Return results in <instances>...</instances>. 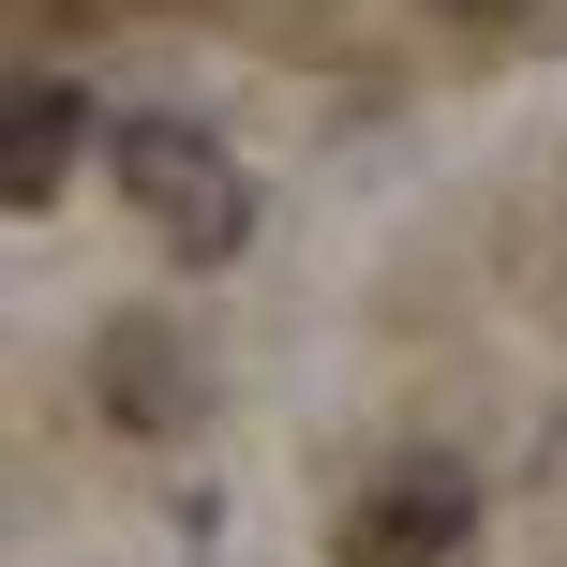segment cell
<instances>
[{
	"label": "cell",
	"mask_w": 567,
	"mask_h": 567,
	"mask_svg": "<svg viewBox=\"0 0 567 567\" xmlns=\"http://www.w3.org/2000/svg\"><path fill=\"white\" fill-rule=\"evenodd\" d=\"M90 373H105V419H120V433H165L179 403H195V359H179L165 329H105Z\"/></svg>",
	"instance_id": "obj_4"
},
{
	"label": "cell",
	"mask_w": 567,
	"mask_h": 567,
	"mask_svg": "<svg viewBox=\"0 0 567 567\" xmlns=\"http://www.w3.org/2000/svg\"><path fill=\"white\" fill-rule=\"evenodd\" d=\"M463 538H478V478L463 463H403V478H373L343 508V567H449Z\"/></svg>",
	"instance_id": "obj_2"
},
{
	"label": "cell",
	"mask_w": 567,
	"mask_h": 567,
	"mask_svg": "<svg viewBox=\"0 0 567 567\" xmlns=\"http://www.w3.org/2000/svg\"><path fill=\"white\" fill-rule=\"evenodd\" d=\"M120 195L150 209V239H165L179 269H225L239 239H255V195H239V165H225V135H195V120H120Z\"/></svg>",
	"instance_id": "obj_1"
},
{
	"label": "cell",
	"mask_w": 567,
	"mask_h": 567,
	"mask_svg": "<svg viewBox=\"0 0 567 567\" xmlns=\"http://www.w3.org/2000/svg\"><path fill=\"white\" fill-rule=\"evenodd\" d=\"M433 16H449V30H523L538 0H433Z\"/></svg>",
	"instance_id": "obj_5"
},
{
	"label": "cell",
	"mask_w": 567,
	"mask_h": 567,
	"mask_svg": "<svg viewBox=\"0 0 567 567\" xmlns=\"http://www.w3.org/2000/svg\"><path fill=\"white\" fill-rule=\"evenodd\" d=\"M90 135H105V120H90V90H16V120H0V209H45L60 179H75Z\"/></svg>",
	"instance_id": "obj_3"
}]
</instances>
